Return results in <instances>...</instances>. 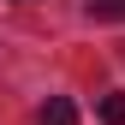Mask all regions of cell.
Returning <instances> with one entry per match:
<instances>
[{
	"label": "cell",
	"instance_id": "cell-1",
	"mask_svg": "<svg viewBox=\"0 0 125 125\" xmlns=\"http://www.w3.org/2000/svg\"><path fill=\"white\" fill-rule=\"evenodd\" d=\"M42 125H77V107L66 101V95H48V101H42V113H36Z\"/></svg>",
	"mask_w": 125,
	"mask_h": 125
},
{
	"label": "cell",
	"instance_id": "cell-2",
	"mask_svg": "<svg viewBox=\"0 0 125 125\" xmlns=\"http://www.w3.org/2000/svg\"><path fill=\"white\" fill-rule=\"evenodd\" d=\"M101 125H125V89L101 95Z\"/></svg>",
	"mask_w": 125,
	"mask_h": 125
},
{
	"label": "cell",
	"instance_id": "cell-3",
	"mask_svg": "<svg viewBox=\"0 0 125 125\" xmlns=\"http://www.w3.org/2000/svg\"><path fill=\"white\" fill-rule=\"evenodd\" d=\"M95 12L101 18H125V0H95Z\"/></svg>",
	"mask_w": 125,
	"mask_h": 125
}]
</instances>
